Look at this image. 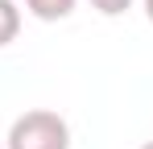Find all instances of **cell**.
<instances>
[{"mask_svg": "<svg viewBox=\"0 0 153 149\" xmlns=\"http://www.w3.org/2000/svg\"><path fill=\"white\" fill-rule=\"evenodd\" d=\"M4 149H71V124L50 108H29L8 124Z\"/></svg>", "mask_w": 153, "mask_h": 149, "instance_id": "cell-1", "label": "cell"}, {"mask_svg": "<svg viewBox=\"0 0 153 149\" xmlns=\"http://www.w3.org/2000/svg\"><path fill=\"white\" fill-rule=\"evenodd\" d=\"M79 0H25V8L37 17V21H66L75 13Z\"/></svg>", "mask_w": 153, "mask_h": 149, "instance_id": "cell-2", "label": "cell"}, {"mask_svg": "<svg viewBox=\"0 0 153 149\" xmlns=\"http://www.w3.org/2000/svg\"><path fill=\"white\" fill-rule=\"evenodd\" d=\"M17 33H21V8H17V0H0V50L8 42H17Z\"/></svg>", "mask_w": 153, "mask_h": 149, "instance_id": "cell-3", "label": "cell"}, {"mask_svg": "<svg viewBox=\"0 0 153 149\" xmlns=\"http://www.w3.org/2000/svg\"><path fill=\"white\" fill-rule=\"evenodd\" d=\"M91 8H95V13H103V17H120V13H128V8H132V0H91Z\"/></svg>", "mask_w": 153, "mask_h": 149, "instance_id": "cell-4", "label": "cell"}, {"mask_svg": "<svg viewBox=\"0 0 153 149\" xmlns=\"http://www.w3.org/2000/svg\"><path fill=\"white\" fill-rule=\"evenodd\" d=\"M141 4H145V17L153 21V0H141Z\"/></svg>", "mask_w": 153, "mask_h": 149, "instance_id": "cell-5", "label": "cell"}, {"mask_svg": "<svg viewBox=\"0 0 153 149\" xmlns=\"http://www.w3.org/2000/svg\"><path fill=\"white\" fill-rule=\"evenodd\" d=\"M141 149H153V141H145V145H141Z\"/></svg>", "mask_w": 153, "mask_h": 149, "instance_id": "cell-6", "label": "cell"}]
</instances>
